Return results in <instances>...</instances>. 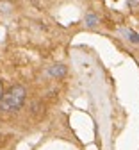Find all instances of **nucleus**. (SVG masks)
Returning a JSON list of instances; mask_svg holds the SVG:
<instances>
[{
    "instance_id": "obj_1",
    "label": "nucleus",
    "mask_w": 139,
    "mask_h": 150,
    "mask_svg": "<svg viewBox=\"0 0 139 150\" xmlns=\"http://www.w3.org/2000/svg\"><path fill=\"white\" fill-rule=\"evenodd\" d=\"M25 97H27V91L23 86H13L6 91V95L0 98V111L4 112H16L22 109V105L25 104Z\"/></svg>"
},
{
    "instance_id": "obj_2",
    "label": "nucleus",
    "mask_w": 139,
    "mask_h": 150,
    "mask_svg": "<svg viewBox=\"0 0 139 150\" xmlns=\"http://www.w3.org/2000/svg\"><path fill=\"white\" fill-rule=\"evenodd\" d=\"M48 75H52L55 79H61L66 75V66L64 64H54V66L48 68Z\"/></svg>"
},
{
    "instance_id": "obj_3",
    "label": "nucleus",
    "mask_w": 139,
    "mask_h": 150,
    "mask_svg": "<svg viewBox=\"0 0 139 150\" xmlns=\"http://www.w3.org/2000/svg\"><path fill=\"white\" fill-rule=\"evenodd\" d=\"M96 23H98V18H96V14L89 13V14L86 16V25H87V27H95Z\"/></svg>"
},
{
    "instance_id": "obj_4",
    "label": "nucleus",
    "mask_w": 139,
    "mask_h": 150,
    "mask_svg": "<svg viewBox=\"0 0 139 150\" xmlns=\"http://www.w3.org/2000/svg\"><path fill=\"white\" fill-rule=\"evenodd\" d=\"M125 36L128 38V41L139 43V34H137V32H134V30H125Z\"/></svg>"
}]
</instances>
